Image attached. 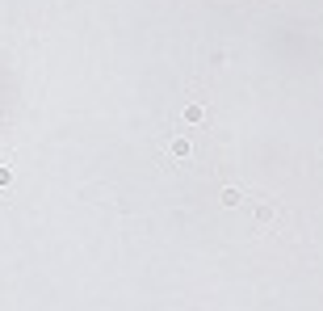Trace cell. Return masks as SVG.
Listing matches in <instances>:
<instances>
[{
    "instance_id": "cell-1",
    "label": "cell",
    "mask_w": 323,
    "mask_h": 311,
    "mask_svg": "<svg viewBox=\"0 0 323 311\" xmlns=\"http://www.w3.org/2000/svg\"><path fill=\"white\" fill-rule=\"evenodd\" d=\"M273 214H277V206H273V202H260L256 206V223H269Z\"/></svg>"
},
{
    "instance_id": "cell-2",
    "label": "cell",
    "mask_w": 323,
    "mask_h": 311,
    "mask_svg": "<svg viewBox=\"0 0 323 311\" xmlns=\"http://www.w3.org/2000/svg\"><path fill=\"white\" fill-rule=\"evenodd\" d=\"M189 151H193V143H189V139H172V156H181V160H185Z\"/></svg>"
},
{
    "instance_id": "cell-3",
    "label": "cell",
    "mask_w": 323,
    "mask_h": 311,
    "mask_svg": "<svg viewBox=\"0 0 323 311\" xmlns=\"http://www.w3.org/2000/svg\"><path fill=\"white\" fill-rule=\"evenodd\" d=\"M223 202H227V206H235V202H244V194H239V189H227Z\"/></svg>"
},
{
    "instance_id": "cell-4",
    "label": "cell",
    "mask_w": 323,
    "mask_h": 311,
    "mask_svg": "<svg viewBox=\"0 0 323 311\" xmlns=\"http://www.w3.org/2000/svg\"><path fill=\"white\" fill-rule=\"evenodd\" d=\"M13 181V169H0V185H9Z\"/></svg>"
}]
</instances>
